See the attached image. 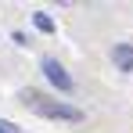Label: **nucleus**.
Instances as JSON below:
<instances>
[{"mask_svg": "<svg viewBox=\"0 0 133 133\" xmlns=\"http://www.w3.org/2000/svg\"><path fill=\"white\" fill-rule=\"evenodd\" d=\"M0 133H22L15 122H7V119H0Z\"/></svg>", "mask_w": 133, "mask_h": 133, "instance_id": "nucleus-5", "label": "nucleus"}, {"mask_svg": "<svg viewBox=\"0 0 133 133\" xmlns=\"http://www.w3.org/2000/svg\"><path fill=\"white\" fill-rule=\"evenodd\" d=\"M32 25H36L40 32H54V18H50L47 11H36V15H32Z\"/></svg>", "mask_w": 133, "mask_h": 133, "instance_id": "nucleus-4", "label": "nucleus"}, {"mask_svg": "<svg viewBox=\"0 0 133 133\" xmlns=\"http://www.w3.org/2000/svg\"><path fill=\"white\" fill-rule=\"evenodd\" d=\"M22 101L29 104V108L36 111V115H43V119H65V122H83V111L72 108V104H65V101H50V97H43V94H36V90H25Z\"/></svg>", "mask_w": 133, "mask_h": 133, "instance_id": "nucleus-1", "label": "nucleus"}, {"mask_svg": "<svg viewBox=\"0 0 133 133\" xmlns=\"http://www.w3.org/2000/svg\"><path fill=\"white\" fill-rule=\"evenodd\" d=\"M111 58H115L119 72H133V47L130 43H119L115 50H111Z\"/></svg>", "mask_w": 133, "mask_h": 133, "instance_id": "nucleus-3", "label": "nucleus"}, {"mask_svg": "<svg viewBox=\"0 0 133 133\" xmlns=\"http://www.w3.org/2000/svg\"><path fill=\"white\" fill-rule=\"evenodd\" d=\"M43 72H47V79H50L54 87L61 90V94H68V90H72V76H68V72L58 65L54 58H47V61H43Z\"/></svg>", "mask_w": 133, "mask_h": 133, "instance_id": "nucleus-2", "label": "nucleus"}]
</instances>
